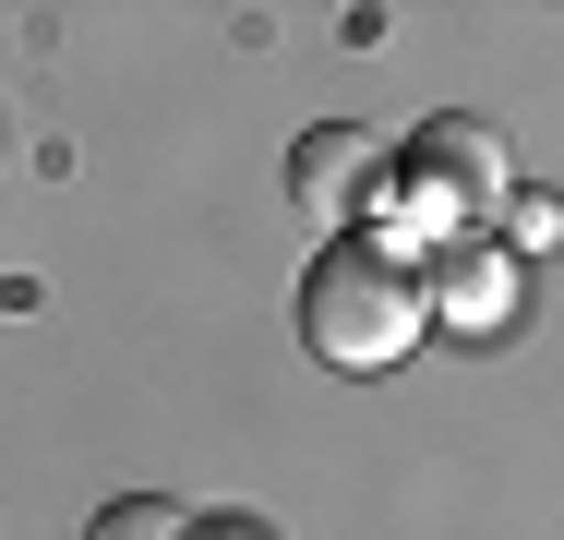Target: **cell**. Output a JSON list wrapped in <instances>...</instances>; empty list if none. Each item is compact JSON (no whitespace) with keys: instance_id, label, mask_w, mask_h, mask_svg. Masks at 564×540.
I'll use <instances>...</instances> for the list:
<instances>
[{"instance_id":"cell-3","label":"cell","mask_w":564,"mask_h":540,"mask_svg":"<svg viewBox=\"0 0 564 540\" xmlns=\"http://www.w3.org/2000/svg\"><path fill=\"white\" fill-rule=\"evenodd\" d=\"M397 169H409V181H433L456 216H492V205H505V181H517V169H505V132H492V120H468V108L421 120V144H409Z\"/></svg>"},{"instance_id":"cell-5","label":"cell","mask_w":564,"mask_h":540,"mask_svg":"<svg viewBox=\"0 0 564 540\" xmlns=\"http://www.w3.org/2000/svg\"><path fill=\"white\" fill-rule=\"evenodd\" d=\"M97 540H193V517L169 505V493H132V505H109V529Z\"/></svg>"},{"instance_id":"cell-6","label":"cell","mask_w":564,"mask_h":540,"mask_svg":"<svg viewBox=\"0 0 564 540\" xmlns=\"http://www.w3.org/2000/svg\"><path fill=\"white\" fill-rule=\"evenodd\" d=\"M505 228H517V252H541V240H553V193H517V205H505Z\"/></svg>"},{"instance_id":"cell-2","label":"cell","mask_w":564,"mask_h":540,"mask_svg":"<svg viewBox=\"0 0 564 540\" xmlns=\"http://www.w3.org/2000/svg\"><path fill=\"white\" fill-rule=\"evenodd\" d=\"M384 181H397V144H384L372 120H325V132H301V144H289V205L313 216V228L372 216Z\"/></svg>"},{"instance_id":"cell-4","label":"cell","mask_w":564,"mask_h":540,"mask_svg":"<svg viewBox=\"0 0 564 540\" xmlns=\"http://www.w3.org/2000/svg\"><path fill=\"white\" fill-rule=\"evenodd\" d=\"M421 313L456 324V336H492V324H517V252L505 240H480V228H456L445 264L421 277Z\"/></svg>"},{"instance_id":"cell-1","label":"cell","mask_w":564,"mask_h":540,"mask_svg":"<svg viewBox=\"0 0 564 540\" xmlns=\"http://www.w3.org/2000/svg\"><path fill=\"white\" fill-rule=\"evenodd\" d=\"M433 336L421 313V264L384 252V240H325L301 264V348L337 360V372H397L409 348Z\"/></svg>"}]
</instances>
